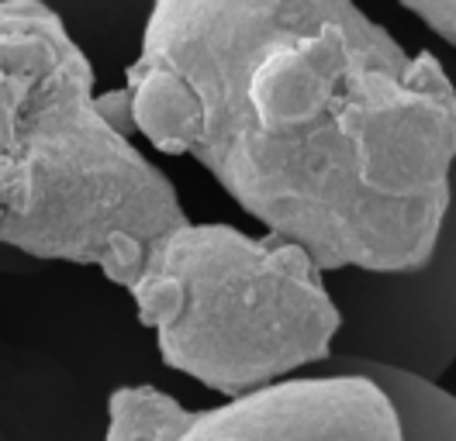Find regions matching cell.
<instances>
[{
  "label": "cell",
  "instance_id": "obj_1",
  "mask_svg": "<svg viewBox=\"0 0 456 441\" xmlns=\"http://www.w3.org/2000/svg\"><path fill=\"white\" fill-rule=\"evenodd\" d=\"M121 97L132 132L322 273L411 269L436 245L456 83L353 0H156Z\"/></svg>",
  "mask_w": 456,
  "mask_h": 441
},
{
  "label": "cell",
  "instance_id": "obj_2",
  "mask_svg": "<svg viewBox=\"0 0 456 441\" xmlns=\"http://www.w3.org/2000/svg\"><path fill=\"white\" fill-rule=\"evenodd\" d=\"M173 183L101 110L94 66L45 0H0V242L101 266L125 290L183 224Z\"/></svg>",
  "mask_w": 456,
  "mask_h": 441
},
{
  "label": "cell",
  "instance_id": "obj_3",
  "mask_svg": "<svg viewBox=\"0 0 456 441\" xmlns=\"http://www.w3.org/2000/svg\"><path fill=\"white\" fill-rule=\"evenodd\" d=\"M128 293L167 365L232 400L322 365L342 328L318 262L273 231L183 220L145 248Z\"/></svg>",
  "mask_w": 456,
  "mask_h": 441
},
{
  "label": "cell",
  "instance_id": "obj_4",
  "mask_svg": "<svg viewBox=\"0 0 456 441\" xmlns=\"http://www.w3.org/2000/svg\"><path fill=\"white\" fill-rule=\"evenodd\" d=\"M104 441H401L387 393L360 373H312L225 407L187 411L159 389L114 393Z\"/></svg>",
  "mask_w": 456,
  "mask_h": 441
},
{
  "label": "cell",
  "instance_id": "obj_5",
  "mask_svg": "<svg viewBox=\"0 0 456 441\" xmlns=\"http://www.w3.org/2000/svg\"><path fill=\"white\" fill-rule=\"evenodd\" d=\"M325 283L342 328L332 356L312 373L373 365L439 383L456 362V163L450 204L426 262L395 273L332 269Z\"/></svg>",
  "mask_w": 456,
  "mask_h": 441
},
{
  "label": "cell",
  "instance_id": "obj_6",
  "mask_svg": "<svg viewBox=\"0 0 456 441\" xmlns=\"http://www.w3.org/2000/svg\"><path fill=\"white\" fill-rule=\"evenodd\" d=\"M346 373H360L387 393L398 413L401 441H456V397L439 383L373 365H356Z\"/></svg>",
  "mask_w": 456,
  "mask_h": 441
},
{
  "label": "cell",
  "instance_id": "obj_7",
  "mask_svg": "<svg viewBox=\"0 0 456 441\" xmlns=\"http://www.w3.org/2000/svg\"><path fill=\"white\" fill-rule=\"evenodd\" d=\"M456 49V0H398Z\"/></svg>",
  "mask_w": 456,
  "mask_h": 441
}]
</instances>
